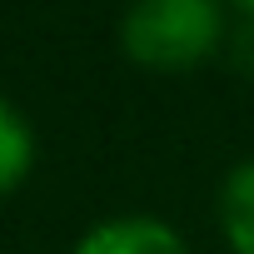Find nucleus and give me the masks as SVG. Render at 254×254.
<instances>
[{
  "instance_id": "obj_1",
  "label": "nucleus",
  "mask_w": 254,
  "mask_h": 254,
  "mask_svg": "<svg viewBox=\"0 0 254 254\" xmlns=\"http://www.w3.org/2000/svg\"><path fill=\"white\" fill-rule=\"evenodd\" d=\"M224 40L219 0H135L120 20V45L140 70L185 75Z\"/></svg>"
},
{
  "instance_id": "obj_2",
  "label": "nucleus",
  "mask_w": 254,
  "mask_h": 254,
  "mask_svg": "<svg viewBox=\"0 0 254 254\" xmlns=\"http://www.w3.org/2000/svg\"><path fill=\"white\" fill-rule=\"evenodd\" d=\"M75 254H190L180 229H170L155 214H115L80 234Z\"/></svg>"
},
{
  "instance_id": "obj_3",
  "label": "nucleus",
  "mask_w": 254,
  "mask_h": 254,
  "mask_svg": "<svg viewBox=\"0 0 254 254\" xmlns=\"http://www.w3.org/2000/svg\"><path fill=\"white\" fill-rule=\"evenodd\" d=\"M219 229L234 254H254V160L234 165L219 185Z\"/></svg>"
},
{
  "instance_id": "obj_4",
  "label": "nucleus",
  "mask_w": 254,
  "mask_h": 254,
  "mask_svg": "<svg viewBox=\"0 0 254 254\" xmlns=\"http://www.w3.org/2000/svg\"><path fill=\"white\" fill-rule=\"evenodd\" d=\"M30 165H35V135H30V125L15 105L0 100V194L20 190Z\"/></svg>"
},
{
  "instance_id": "obj_5",
  "label": "nucleus",
  "mask_w": 254,
  "mask_h": 254,
  "mask_svg": "<svg viewBox=\"0 0 254 254\" xmlns=\"http://www.w3.org/2000/svg\"><path fill=\"white\" fill-rule=\"evenodd\" d=\"M229 5H239V10H244V15L254 20V0H229Z\"/></svg>"
}]
</instances>
